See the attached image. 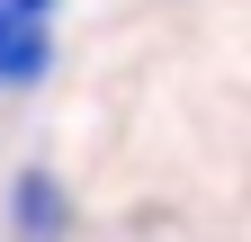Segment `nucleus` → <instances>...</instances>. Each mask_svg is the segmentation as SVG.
<instances>
[{
  "mask_svg": "<svg viewBox=\"0 0 251 242\" xmlns=\"http://www.w3.org/2000/svg\"><path fill=\"white\" fill-rule=\"evenodd\" d=\"M45 18L54 0H0V90H27L45 72Z\"/></svg>",
  "mask_w": 251,
  "mask_h": 242,
  "instance_id": "nucleus-1",
  "label": "nucleus"
},
{
  "mask_svg": "<svg viewBox=\"0 0 251 242\" xmlns=\"http://www.w3.org/2000/svg\"><path fill=\"white\" fill-rule=\"evenodd\" d=\"M18 233H27V242H63V189H54L45 170L18 179Z\"/></svg>",
  "mask_w": 251,
  "mask_h": 242,
  "instance_id": "nucleus-2",
  "label": "nucleus"
}]
</instances>
